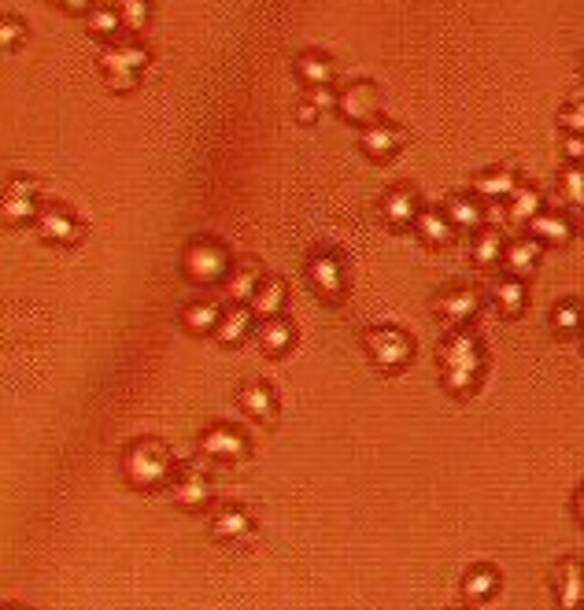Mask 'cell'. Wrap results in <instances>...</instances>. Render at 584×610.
Wrapping results in <instances>:
<instances>
[{
	"label": "cell",
	"instance_id": "16",
	"mask_svg": "<svg viewBox=\"0 0 584 610\" xmlns=\"http://www.w3.org/2000/svg\"><path fill=\"white\" fill-rule=\"evenodd\" d=\"M237 403H241L244 415L263 422V426H270V422L278 418V392H274V385H267V381H248V385H241Z\"/></svg>",
	"mask_w": 584,
	"mask_h": 610
},
{
	"label": "cell",
	"instance_id": "41",
	"mask_svg": "<svg viewBox=\"0 0 584 610\" xmlns=\"http://www.w3.org/2000/svg\"><path fill=\"white\" fill-rule=\"evenodd\" d=\"M562 148H566V156H570V159H581L584 156V137L581 134H570L566 141H562Z\"/></svg>",
	"mask_w": 584,
	"mask_h": 610
},
{
	"label": "cell",
	"instance_id": "29",
	"mask_svg": "<svg viewBox=\"0 0 584 610\" xmlns=\"http://www.w3.org/2000/svg\"><path fill=\"white\" fill-rule=\"evenodd\" d=\"M529 230H533L536 241L544 244H566L573 233V222L562 215V211H540L533 222H529Z\"/></svg>",
	"mask_w": 584,
	"mask_h": 610
},
{
	"label": "cell",
	"instance_id": "34",
	"mask_svg": "<svg viewBox=\"0 0 584 610\" xmlns=\"http://www.w3.org/2000/svg\"><path fill=\"white\" fill-rule=\"evenodd\" d=\"M551 326L559 337H570V333L584 330V307L577 300H562L555 311H551Z\"/></svg>",
	"mask_w": 584,
	"mask_h": 610
},
{
	"label": "cell",
	"instance_id": "31",
	"mask_svg": "<svg viewBox=\"0 0 584 610\" xmlns=\"http://www.w3.org/2000/svg\"><path fill=\"white\" fill-rule=\"evenodd\" d=\"M544 211V193L533 189V185H518L511 196V219L518 222H533L536 215Z\"/></svg>",
	"mask_w": 584,
	"mask_h": 610
},
{
	"label": "cell",
	"instance_id": "40",
	"mask_svg": "<svg viewBox=\"0 0 584 610\" xmlns=\"http://www.w3.org/2000/svg\"><path fill=\"white\" fill-rule=\"evenodd\" d=\"M49 4H56L60 12H74V15H89V12H93V0H49Z\"/></svg>",
	"mask_w": 584,
	"mask_h": 610
},
{
	"label": "cell",
	"instance_id": "6",
	"mask_svg": "<svg viewBox=\"0 0 584 610\" xmlns=\"http://www.w3.org/2000/svg\"><path fill=\"white\" fill-rule=\"evenodd\" d=\"M307 281L326 304H341L344 289H348V270H344V256L337 248H318L315 256L307 259Z\"/></svg>",
	"mask_w": 584,
	"mask_h": 610
},
{
	"label": "cell",
	"instance_id": "4",
	"mask_svg": "<svg viewBox=\"0 0 584 610\" xmlns=\"http://www.w3.org/2000/svg\"><path fill=\"white\" fill-rule=\"evenodd\" d=\"M145 67H148V49L137 37L111 41L108 49L100 52V74H104V82L115 93H134Z\"/></svg>",
	"mask_w": 584,
	"mask_h": 610
},
{
	"label": "cell",
	"instance_id": "37",
	"mask_svg": "<svg viewBox=\"0 0 584 610\" xmlns=\"http://www.w3.org/2000/svg\"><path fill=\"white\" fill-rule=\"evenodd\" d=\"M23 41H26V23L19 15H4V23H0V49L15 52Z\"/></svg>",
	"mask_w": 584,
	"mask_h": 610
},
{
	"label": "cell",
	"instance_id": "18",
	"mask_svg": "<svg viewBox=\"0 0 584 610\" xmlns=\"http://www.w3.org/2000/svg\"><path fill=\"white\" fill-rule=\"evenodd\" d=\"M296 78H300L307 89H329L333 86V78H337V63L329 60L326 52L307 49L296 56Z\"/></svg>",
	"mask_w": 584,
	"mask_h": 610
},
{
	"label": "cell",
	"instance_id": "24",
	"mask_svg": "<svg viewBox=\"0 0 584 610\" xmlns=\"http://www.w3.org/2000/svg\"><path fill=\"white\" fill-rule=\"evenodd\" d=\"M285 304H289V281L285 278H263V285H259V293L252 296V311H256V318L263 322V318H274L285 311Z\"/></svg>",
	"mask_w": 584,
	"mask_h": 610
},
{
	"label": "cell",
	"instance_id": "3",
	"mask_svg": "<svg viewBox=\"0 0 584 610\" xmlns=\"http://www.w3.org/2000/svg\"><path fill=\"white\" fill-rule=\"evenodd\" d=\"M230 270H233L230 252H226V244H222L219 237H204V233H200V237H189V244H185V252H182L185 281H193V285L207 289V285L226 281Z\"/></svg>",
	"mask_w": 584,
	"mask_h": 610
},
{
	"label": "cell",
	"instance_id": "9",
	"mask_svg": "<svg viewBox=\"0 0 584 610\" xmlns=\"http://www.w3.org/2000/svg\"><path fill=\"white\" fill-rule=\"evenodd\" d=\"M337 111H341V119L355 122V126H366V122L381 119V93L374 82H352V86H344L337 93Z\"/></svg>",
	"mask_w": 584,
	"mask_h": 610
},
{
	"label": "cell",
	"instance_id": "5",
	"mask_svg": "<svg viewBox=\"0 0 584 610\" xmlns=\"http://www.w3.org/2000/svg\"><path fill=\"white\" fill-rule=\"evenodd\" d=\"M363 348L381 374H400L414 359V337L400 326H374L363 333Z\"/></svg>",
	"mask_w": 584,
	"mask_h": 610
},
{
	"label": "cell",
	"instance_id": "26",
	"mask_svg": "<svg viewBox=\"0 0 584 610\" xmlns=\"http://www.w3.org/2000/svg\"><path fill=\"white\" fill-rule=\"evenodd\" d=\"M514 189H518V171L514 167H492V171H481L474 178V193L485 196V200L514 196Z\"/></svg>",
	"mask_w": 584,
	"mask_h": 610
},
{
	"label": "cell",
	"instance_id": "39",
	"mask_svg": "<svg viewBox=\"0 0 584 610\" xmlns=\"http://www.w3.org/2000/svg\"><path fill=\"white\" fill-rule=\"evenodd\" d=\"M318 115H322V111H318L315 100H311V97L300 100V108H296V122H304V126H315Z\"/></svg>",
	"mask_w": 584,
	"mask_h": 610
},
{
	"label": "cell",
	"instance_id": "30",
	"mask_svg": "<svg viewBox=\"0 0 584 610\" xmlns=\"http://www.w3.org/2000/svg\"><path fill=\"white\" fill-rule=\"evenodd\" d=\"M492 304L503 318H518L525 311V285L522 278H503L492 285Z\"/></svg>",
	"mask_w": 584,
	"mask_h": 610
},
{
	"label": "cell",
	"instance_id": "32",
	"mask_svg": "<svg viewBox=\"0 0 584 610\" xmlns=\"http://www.w3.org/2000/svg\"><path fill=\"white\" fill-rule=\"evenodd\" d=\"M503 252H507V244H503V237H499L496 230H485V233H477V241H474V263L481 270L488 267H496V263H503Z\"/></svg>",
	"mask_w": 584,
	"mask_h": 610
},
{
	"label": "cell",
	"instance_id": "44",
	"mask_svg": "<svg viewBox=\"0 0 584 610\" xmlns=\"http://www.w3.org/2000/svg\"><path fill=\"white\" fill-rule=\"evenodd\" d=\"M581 74H584V63H581Z\"/></svg>",
	"mask_w": 584,
	"mask_h": 610
},
{
	"label": "cell",
	"instance_id": "27",
	"mask_svg": "<svg viewBox=\"0 0 584 610\" xmlns=\"http://www.w3.org/2000/svg\"><path fill=\"white\" fill-rule=\"evenodd\" d=\"M540 241L536 237H522V241H511L507 244V252H503V267L511 270L514 278H525V274H533V267L540 263Z\"/></svg>",
	"mask_w": 584,
	"mask_h": 610
},
{
	"label": "cell",
	"instance_id": "14",
	"mask_svg": "<svg viewBox=\"0 0 584 610\" xmlns=\"http://www.w3.org/2000/svg\"><path fill=\"white\" fill-rule=\"evenodd\" d=\"M41 208H37V182L30 178H12L4 185V222L8 226H26L37 222Z\"/></svg>",
	"mask_w": 584,
	"mask_h": 610
},
{
	"label": "cell",
	"instance_id": "13",
	"mask_svg": "<svg viewBox=\"0 0 584 610\" xmlns=\"http://www.w3.org/2000/svg\"><path fill=\"white\" fill-rule=\"evenodd\" d=\"M211 537L222 544H244L256 537V514L241 507V503H226L211 514Z\"/></svg>",
	"mask_w": 584,
	"mask_h": 610
},
{
	"label": "cell",
	"instance_id": "23",
	"mask_svg": "<svg viewBox=\"0 0 584 610\" xmlns=\"http://www.w3.org/2000/svg\"><path fill=\"white\" fill-rule=\"evenodd\" d=\"M252 326H256V311L248 304H230L219 322V330H215V337H219V344H226V348H237V344L248 337Z\"/></svg>",
	"mask_w": 584,
	"mask_h": 610
},
{
	"label": "cell",
	"instance_id": "43",
	"mask_svg": "<svg viewBox=\"0 0 584 610\" xmlns=\"http://www.w3.org/2000/svg\"><path fill=\"white\" fill-rule=\"evenodd\" d=\"M577 230L584 233V208H581V219H577Z\"/></svg>",
	"mask_w": 584,
	"mask_h": 610
},
{
	"label": "cell",
	"instance_id": "2",
	"mask_svg": "<svg viewBox=\"0 0 584 610\" xmlns=\"http://www.w3.org/2000/svg\"><path fill=\"white\" fill-rule=\"evenodd\" d=\"M178 474V459L174 452L156 437L134 440L126 444L122 452V477L126 485L137 488V492H152V488H167Z\"/></svg>",
	"mask_w": 584,
	"mask_h": 610
},
{
	"label": "cell",
	"instance_id": "21",
	"mask_svg": "<svg viewBox=\"0 0 584 610\" xmlns=\"http://www.w3.org/2000/svg\"><path fill=\"white\" fill-rule=\"evenodd\" d=\"M256 344L267 355H285L292 344H296V326H292L285 315L263 318V322H259V330H256Z\"/></svg>",
	"mask_w": 584,
	"mask_h": 610
},
{
	"label": "cell",
	"instance_id": "42",
	"mask_svg": "<svg viewBox=\"0 0 584 610\" xmlns=\"http://www.w3.org/2000/svg\"><path fill=\"white\" fill-rule=\"evenodd\" d=\"M573 514H577V522L584 525V485H581V492L573 496Z\"/></svg>",
	"mask_w": 584,
	"mask_h": 610
},
{
	"label": "cell",
	"instance_id": "10",
	"mask_svg": "<svg viewBox=\"0 0 584 610\" xmlns=\"http://www.w3.org/2000/svg\"><path fill=\"white\" fill-rule=\"evenodd\" d=\"M196 448L207 459H215V463H241L244 455H248V437L237 426H230V422H215V426H207L200 433Z\"/></svg>",
	"mask_w": 584,
	"mask_h": 610
},
{
	"label": "cell",
	"instance_id": "38",
	"mask_svg": "<svg viewBox=\"0 0 584 610\" xmlns=\"http://www.w3.org/2000/svg\"><path fill=\"white\" fill-rule=\"evenodd\" d=\"M559 122L570 130V134H581L584 137V100H573V104H566L559 115Z\"/></svg>",
	"mask_w": 584,
	"mask_h": 610
},
{
	"label": "cell",
	"instance_id": "35",
	"mask_svg": "<svg viewBox=\"0 0 584 610\" xmlns=\"http://www.w3.org/2000/svg\"><path fill=\"white\" fill-rule=\"evenodd\" d=\"M559 193L570 208H584V167L573 163V167H566L559 174Z\"/></svg>",
	"mask_w": 584,
	"mask_h": 610
},
{
	"label": "cell",
	"instance_id": "33",
	"mask_svg": "<svg viewBox=\"0 0 584 610\" xmlns=\"http://www.w3.org/2000/svg\"><path fill=\"white\" fill-rule=\"evenodd\" d=\"M115 12H119L126 34H141L152 19V4L148 0H115Z\"/></svg>",
	"mask_w": 584,
	"mask_h": 610
},
{
	"label": "cell",
	"instance_id": "1",
	"mask_svg": "<svg viewBox=\"0 0 584 610\" xmlns=\"http://www.w3.org/2000/svg\"><path fill=\"white\" fill-rule=\"evenodd\" d=\"M437 363H440V381H444V389H448L451 396H470V392L481 385V378H485L488 355H485V344L477 341L466 326H459V330H448L440 337Z\"/></svg>",
	"mask_w": 584,
	"mask_h": 610
},
{
	"label": "cell",
	"instance_id": "8",
	"mask_svg": "<svg viewBox=\"0 0 584 610\" xmlns=\"http://www.w3.org/2000/svg\"><path fill=\"white\" fill-rule=\"evenodd\" d=\"M37 233H41V241L56 244V248H71V244L86 237V222L78 219L71 208H63V204H49L37 215Z\"/></svg>",
	"mask_w": 584,
	"mask_h": 610
},
{
	"label": "cell",
	"instance_id": "22",
	"mask_svg": "<svg viewBox=\"0 0 584 610\" xmlns=\"http://www.w3.org/2000/svg\"><path fill=\"white\" fill-rule=\"evenodd\" d=\"M555 596H559V607L584 603V566L577 559H562L555 566Z\"/></svg>",
	"mask_w": 584,
	"mask_h": 610
},
{
	"label": "cell",
	"instance_id": "36",
	"mask_svg": "<svg viewBox=\"0 0 584 610\" xmlns=\"http://www.w3.org/2000/svg\"><path fill=\"white\" fill-rule=\"evenodd\" d=\"M86 30L89 37H115V30H122V19L115 8H93L86 15Z\"/></svg>",
	"mask_w": 584,
	"mask_h": 610
},
{
	"label": "cell",
	"instance_id": "19",
	"mask_svg": "<svg viewBox=\"0 0 584 610\" xmlns=\"http://www.w3.org/2000/svg\"><path fill=\"white\" fill-rule=\"evenodd\" d=\"M222 315H226V307H222L219 300H193V304L182 307L178 322H182L193 337H211V333L219 330Z\"/></svg>",
	"mask_w": 584,
	"mask_h": 610
},
{
	"label": "cell",
	"instance_id": "25",
	"mask_svg": "<svg viewBox=\"0 0 584 610\" xmlns=\"http://www.w3.org/2000/svg\"><path fill=\"white\" fill-rule=\"evenodd\" d=\"M499 588V574L488 566V562H481V566H470L463 577V599L470 603V607H477V603H488V599L496 596Z\"/></svg>",
	"mask_w": 584,
	"mask_h": 610
},
{
	"label": "cell",
	"instance_id": "7",
	"mask_svg": "<svg viewBox=\"0 0 584 610\" xmlns=\"http://www.w3.org/2000/svg\"><path fill=\"white\" fill-rule=\"evenodd\" d=\"M411 141V134L403 130L400 122H389V119H374L363 126V137H359V148L366 152V159L374 163H389L403 152V145Z\"/></svg>",
	"mask_w": 584,
	"mask_h": 610
},
{
	"label": "cell",
	"instance_id": "17",
	"mask_svg": "<svg viewBox=\"0 0 584 610\" xmlns=\"http://www.w3.org/2000/svg\"><path fill=\"white\" fill-rule=\"evenodd\" d=\"M263 267H259L256 259H244L241 267H233L222 281V289H226V300L230 304H252V296L259 293V285H263Z\"/></svg>",
	"mask_w": 584,
	"mask_h": 610
},
{
	"label": "cell",
	"instance_id": "28",
	"mask_svg": "<svg viewBox=\"0 0 584 610\" xmlns=\"http://www.w3.org/2000/svg\"><path fill=\"white\" fill-rule=\"evenodd\" d=\"M444 211H448V219L455 222V230H477L481 222H485V211H481V200H477V193H451L448 204H444Z\"/></svg>",
	"mask_w": 584,
	"mask_h": 610
},
{
	"label": "cell",
	"instance_id": "12",
	"mask_svg": "<svg viewBox=\"0 0 584 610\" xmlns=\"http://www.w3.org/2000/svg\"><path fill=\"white\" fill-rule=\"evenodd\" d=\"M167 492H171L174 507H182V511H204L207 503H211V496H215L211 477H207L204 470H196V466L178 470L174 481L167 485Z\"/></svg>",
	"mask_w": 584,
	"mask_h": 610
},
{
	"label": "cell",
	"instance_id": "15",
	"mask_svg": "<svg viewBox=\"0 0 584 610\" xmlns=\"http://www.w3.org/2000/svg\"><path fill=\"white\" fill-rule=\"evenodd\" d=\"M418 193L411 185H392L381 196V219L389 222L392 230H414V219H418Z\"/></svg>",
	"mask_w": 584,
	"mask_h": 610
},
{
	"label": "cell",
	"instance_id": "11",
	"mask_svg": "<svg viewBox=\"0 0 584 610\" xmlns=\"http://www.w3.org/2000/svg\"><path fill=\"white\" fill-rule=\"evenodd\" d=\"M437 318L451 330H459V326H470L474 315L481 311V293H477L474 285H455V289H444L437 296V304H433Z\"/></svg>",
	"mask_w": 584,
	"mask_h": 610
},
{
	"label": "cell",
	"instance_id": "20",
	"mask_svg": "<svg viewBox=\"0 0 584 610\" xmlns=\"http://www.w3.org/2000/svg\"><path fill=\"white\" fill-rule=\"evenodd\" d=\"M414 233H418V241L429 244V248H444V244L455 237V222L448 219V211L444 208H422L418 211V219H414Z\"/></svg>",
	"mask_w": 584,
	"mask_h": 610
}]
</instances>
